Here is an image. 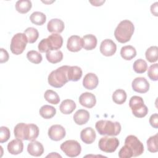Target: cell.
<instances>
[{
	"label": "cell",
	"instance_id": "7402d4cb",
	"mask_svg": "<svg viewBox=\"0 0 158 158\" xmlns=\"http://www.w3.org/2000/svg\"><path fill=\"white\" fill-rule=\"evenodd\" d=\"M83 48L87 50L94 49L97 45V38L94 35L88 34L85 35L82 38Z\"/></svg>",
	"mask_w": 158,
	"mask_h": 158
},
{
	"label": "cell",
	"instance_id": "f1b7e54d",
	"mask_svg": "<svg viewBox=\"0 0 158 158\" xmlns=\"http://www.w3.org/2000/svg\"><path fill=\"white\" fill-rule=\"evenodd\" d=\"M30 20L31 23L36 25H42L45 23L46 17L44 13L39 11H36L33 12L30 15Z\"/></svg>",
	"mask_w": 158,
	"mask_h": 158
},
{
	"label": "cell",
	"instance_id": "83f0119b",
	"mask_svg": "<svg viewBox=\"0 0 158 158\" xmlns=\"http://www.w3.org/2000/svg\"><path fill=\"white\" fill-rule=\"evenodd\" d=\"M46 57L48 62L52 64H56L60 62L63 59V54L61 51H50L46 52Z\"/></svg>",
	"mask_w": 158,
	"mask_h": 158
},
{
	"label": "cell",
	"instance_id": "e0dca14e",
	"mask_svg": "<svg viewBox=\"0 0 158 158\" xmlns=\"http://www.w3.org/2000/svg\"><path fill=\"white\" fill-rule=\"evenodd\" d=\"M96 133L91 127H86L80 132V138L85 144H91L96 139Z\"/></svg>",
	"mask_w": 158,
	"mask_h": 158
},
{
	"label": "cell",
	"instance_id": "3957f363",
	"mask_svg": "<svg viewBox=\"0 0 158 158\" xmlns=\"http://www.w3.org/2000/svg\"><path fill=\"white\" fill-rule=\"evenodd\" d=\"M68 65L61 66L52 71L48 75L49 84L54 88H61L69 81L67 77Z\"/></svg>",
	"mask_w": 158,
	"mask_h": 158
},
{
	"label": "cell",
	"instance_id": "60d3db41",
	"mask_svg": "<svg viewBox=\"0 0 158 158\" xmlns=\"http://www.w3.org/2000/svg\"><path fill=\"white\" fill-rule=\"evenodd\" d=\"M149 123L153 128H158V115L157 113H155L151 115L149 118Z\"/></svg>",
	"mask_w": 158,
	"mask_h": 158
},
{
	"label": "cell",
	"instance_id": "b9f144b4",
	"mask_svg": "<svg viewBox=\"0 0 158 158\" xmlns=\"http://www.w3.org/2000/svg\"><path fill=\"white\" fill-rule=\"evenodd\" d=\"M1 54H0V62L1 63H4V62H6L8 60H9V54L7 52V51L3 49V48H1Z\"/></svg>",
	"mask_w": 158,
	"mask_h": 158
},
{
	"label": "cell",
	"instance_id": "f6af8a7d",
	"mask_svg": "<svg viewBox=\"0 0 158 158\" xmlns=\"http://www.w3.org/2000/svg\"><path fill=\"white\" fill-rule=\"evenodd\" d=\"M46 157H61V156L58 154L57 152H51V154L48 155Z\"/></svg>",
	"mask_w": 158,
	"mask_h": 158
},
{
	"label": "cell",
	"instance_id": "f35d334b",
	"mask_svg": "<svg viewBox=\"0 0 158 158\" xmlns=\"http://www.w3.org/2000/svg\"><path fill=\"white\" fill-rule=\"evenodd\" d=\"M0 143H3L6 142L10 138V133L9 129L4 126L0 127Z\"/></svg>",
	"mask_w": 158,
	"mask_h": 158
},
{
	"label": "cell",
	"instance_id": "f546056e",
	"mask_svg": "<svg viewBox=\"0 0 158 158\" xmlns=\"http://www.w3.org/2000/svg\"><path fill=\"white\" fill-rule=\"evenodd\" d=\"M127 99V93L122 89H118L115 90L112 94V100L117 104H123Z\"/></svg>",
	"mask_w": 158,
	"mask_h": 158
},
{
	"label": "cell",
	"instance_id": "ffe728a7",
	"mask_svg": "<svg viewBox=\"0 0 158 158\" xmlns=\"http://www.w3.org/2000/svg\"><path fill=\"white\" fill-rule=\"evenodd\" d=\"M23 149V144L22 139H14L10 141L7 144L8 152L13 155L20 154Z\"/></svg>",
	"mask_w": 158,
	"mask_h": 158
},
{
	"label": "cell",
	"instance_id": "9c48e42d",
	"mask_svg": "<svg viewBox=\"0 0 158 158\" xmlns=\"http://www.w3.org/2000/svg\"><path fill=\"white\" fill-rule=\"evenodd\" d=\"M125 144L127 145L132 151L133 157L141 155L144 151V146L138 138L134 135H128L125 140Z\"/></svg>",
	"mask_w": 158,
	"mask_h": 158
},
{
	"label": "cell",
	"instance_id": "30bf717a",
	"mask_svg": "<svg viewBox=\"0 0 158 158\" xmlns=\"http://www.w3.org/2000/svg\"><path fill=\"white\" fill-rule=\"evenodd\" d=\"M100 52L105 56H113L117 50V46L115 43L110 39L104 40L100 45Z\"/></svg>",
	"mask_w": 158,
	"mask_h": 158
},
{
	"label": "cell",
	"instance_id": "d4e9b609",
	"mask_svg": "<svg viewBox=\"0 0 158 158\" xmlns=\"http://www.w3.org/2000/svg\"><path fill=\"white\" fill-rule=\"evenodd\" d=\"M120 55L123 59L130 60L136 56V49L131 45L125 46L121 48Z\"/></svg>",
	"mask_w": 158,
	"mask_h": 158
},
{
	"label": "cell",
	"instance_id": "52a82bcc",
	"mask_svg": "<svg viewBox=\"0 0 158 158\" xmlns=\"http://www.w3.org/2000/svg\"><path fill=\"white\" fill-rule=\"evenodd\" d=\"M60 148L66 156L70 157L78 156L81 151V145L76 140H67L61 144Z\"/></svg>",
	"mask_w": 158,
	"mask_h": 158
},
{
	"label": "cell",
	"instance_id": "5bb4252c",
	"mask_svg": "<svg viewBox=\"0 0 158 158\" xmlns=\"http://www.w3.org/2000/svg\"><path fill=\"white\" fill-rule=\"evenodd\" d=\"M79 102L81 106L90 109L95 106L96 99L95 96L91 93L85 92L80 96Z\"/></svg>",
	"mask_w": 158,
	"mask_h": 158
},
{
	"label": "cell",
	"instance_id": "d6986e66",
	"mask_svg": "<svg viewBox=\"0 0 158 158\" xmlns=\"http://www.w3.org/2000/svg\"><path fill=\"white\" fill-rule=\"evenodd\" d=\"M39 133V128L36 125L33 123L27 124L25 127V140L35 141L38 136Z\"/></svg>",
	"mask_w": 158,
	"mask_h": 158
},
{
	"label": "cell",
	"instance_id": "ab89813d",
	"mask_svg": "<svg viewBox=\"0 0 158 158\" xmlns=\"http://www.w3.org/2000/svg\"><path fill=\"white\" fill-rule=\"evenodd\" d=\"M118 157L120 158H130L133 157V153L130 148L125 144L119 151Z\"/></svg>",
	"mask_w": 158,
	"mask_h": 158
},
{
	"label": "cell",
	"instance_id": "4dcf8cb0",
	"mask_svg": "<svg viewBox=\"0 0 158 158\" xmlns=\"http://www.w3.org/2000/svg\"><path fill=\"white\" fill-rule=\"evenodd\" d=\"M44 98L48 102L52 104H57L60 101V98L58 94L51 89H48L44 94Z\"/></svg>",
	"mask_w": 158,
	"mask_h": 158
},
{
	"label": "cell",
	"instance_id": "9a60e30c",
	"mask_svg": "<svg viewBox=\"0 0 158 158\" xmlns=\"http://www.w3.org/2000/svg\"><path fill=\"white\" fill-rule=\"evenodd\" d=\"M64 22L59 19H52L49 21L47 25L48 30L53 33H60L64 30Z\"/></svg>",
	"mask_w": 158,
	"mask_h": 158
},
{
	"label": "cell",
	"instance_id": "277c9868",
	"mask_svg": "<svg viewBox=\"0 0 158 158\" xmlns=\"http://www.w3.org/2000/svg\"><path fill=\"white\" fill-rule=\"evenodd\" d=\"M95 127L101 135L117 136L121 131V125L118 122L101 120L96 123Z\"/></svg>",
	"mask_w": 158,
	"mask_h": 158
},
{
	"label": "cell",
	"instance_id": "603a6c76",
	"mask_svg": "<svg viewBox=\"0 0 158 158\" xmlns=\"http://www.w3.org/2000/svg\"><path fill=\"white\" fill-rule=\"evenodd\" d=\"M82 76V70L78 66H69L67 72L69 81H78Z\"/></svg>",
	"mask_w": 158,
	"mask_h": 158
},
{
	"label": "cell",
	"instance_id": "d590c367",
	"mask_svg": "<svg viewBox=\"0 0 158 158\" xmlns=\"http://www.w3.org/2000/svg\"><path fill=\"white\" fill-rule=\"evenodd\" d=\"M27 124L24 123H19L17 124L14 130V133L15 137L16 138L25 140V127Z\"/></svg>",
	"mask_w": 158,
	"mask_h": 158
},
{
	"label": "cell",
	"instance_id": "7c38bea8",
	"mask_svg": "<svg viewBox=\"0 0 158 158\" xmlns=\"http://www.w3.org/2000/svg\"><path fill=\"white\" fill-rule=\"evenodd\" d=\"M133 89L139 93H145L149 89V83L144 77H136L131 83Z\"/></svg>",
	"mask_w": 158,
	"mask_h": 158
},
{
	"label": "cell",
	"instance_id": "8992f818",
	"mask_svg": "<svg viewBox=\"0 0 158 158\" xmlns=\"http://www.w3.org/2000/svg\"><path fill=\"white\" fill-rule=\"evenodd\" d=\"M27 43L28 39L24 33H16L11 40L10 44L11 52L15 55L21 54L25 50Z\"/></svg>",
	"mask_w": 158,
	"mask_h": 158
},
{
	"label": "cell",
	"instance_id": "6da1fadb",
	"mask_svg": "<svg viewBox=\"0 0 158 158\" xmlns=\"http://www.w3.org/2000/svg\"><path fill=\"white\" fill-rule=\"evenodd\" d=\"M134 30V25L131 21L123 20L118 23L114 31L115 38L119 43H127L130 40Z\"/></svg>",
	"mask_w": 158,
	"mask_h": 158
},
{
	"label": "cell",
	"instance_id": "484cf974",
	"mask_svg": "<svg viewBox=\"0 0 158 158\" xmlns=\"http://www.w3.org/2000/svg\"><path fill=\"white\" fill-rule=\"evenodd\" d=\"M56 114V109L52 106L44 105L40 109V115L45 119L52 118Z\"/></svg>",
	"mask_w": 158,
	"mask_h": 158
},
{
	"label": "cell",
	"instance_id": "4fadbf2b",
	"mask_svg": "<svg viewBox=\"0 0 158 158\" xmlns=\"http://www.w3.org/2000/svg\"><path fill=\"white\" fill-rule=\"evenodd\" d=\"M67 48L71 52H78L83 48V41L78 35H72L68 38Z\"/></svg>",
	"mask_w": 158,
	"mask_h": 158
},
{
	"label": "cell",
	"instance_id": "8d00e7d4",
	"mask_svg": "<svg viewBox=\"0 0 158 158\" xmlns=\"http://www.w3.org/2000/svg\"><path fill=\"white\" fill-rule=\"evenodd\" d=\"M27 57L30 62L35 64H40L43 59L41 54L35 50L28 51L27 54Z\"/></svg>",
	"mask_w": 158,
	"mask_h": 158
},
{
	"label": "cell",
	"instance_id": "e575fe53",
	"mask_svg": "<svg viewBox=\"0 0 158 158\" xmlns=\"http://www.w3.org/2000/svg\"><path fill=\"white\" fill-rule=\"evenodd\" d=\"M158 135L157 133L154 136H150L147 140L148 150L151 152H157L158 151Z\"/></svg>",
	"mask_w": 158,
	"mask_h": 158
},
{
	"label": "cell",
	"instance_id": "44dd1931",
	"mask_svg": "<svg viewBox=\"0 0 158 158\" xmlns=\"http://www.w3.org/2000/svg\"><path fill=\"white\" fill-rule=\"evenodd\" d=\"M73 117L75 123L79 125H82L88 122L89 119V114L86 110L79 109L74 114Z\"/></svg>",
	"mask_w": 158,
	"mask_h": 158
},
{
	"label": "cell",
	"instance_id": "2e32d148",
	"mask_svg": "<svg viewBox=\"0 0 158 158\" xmlns=\"http://www.w3.org/2000/svg\"><path fill=\"white\" fill-rule=\"evenodd\" d=\"M99 79L97 75L93 73H87L83 80V86L88 89L92 90L98 86Z\"/></svg>",
	"mask_w": 158,
	"mask_h": 158
},
{
	"label": "cell",
	"instance_id": "ee69618b",
	"mask_svg": "<svg viewBox=\"0 0 158 158\" xmlns=\"http://www.w3.org/2000/svg\"><path fill=\"white\" fill-rule=\"evenodd\" d=\"M105 1H94V2H92V1H90V2L93 4V6H101L102 3H104Z\"/></svg>",
	"mask_w": 158,
	"mask_h": 158
},
{
	"label": "cell",
	"instance_id": "cb8c5ba5",
	"mask_svg": "<svg viewBox=\"0 0 158 158\" xmlns=\"http://www.w3.org/2000/svg\"><path fill=\"white\" fill-rule=\"evenodd\" d=\"M76 108L75 102L72 99H65L64 100L60 106V111L64 114H71Z\"/></svg>",
	"mask_w": 158,
	"mask_h": 158
},
{
	"label": "cell",
	"instance_id": "ba28073f",
	"mask_svg": "<svg viewBox=\"0 0 158 158\" xmlns=\"http://www.w3.org/2000/svg\"><path fill=\"white\" fill-rule=\"evenodd\" d=\"M118 146L119 141L115 137L104 136L101 138L98 143L99 148L107 153L114 152Z\"/></svg>",
	"mask_w": 158,
	"mask_h": 158
},
{
	"label": "cell",
	"instance_id": "7a4b0ae2",
	"mask_svg": "<svg viewBox=\"0 0 158 158\" xmlns=\"http://www.w3.org/2000/svg\"><path fill=\"white\" fill-rule=\"evenodd\" d=\"M63 38L57 33H52L47 38H44L38 44V50L41 52L59 50L62 46Z\"/></svg>",
	"mask_w": 158,
	"mask_h": 158
},
{
	"label": "cell",
	"instance_id": "8fae6325",
	"mask_svg": "<svg viewBox=\"0 0 158 158\" xmlns=\"http://www.w3.org/2000/svg\"><path fill=\"white\" fill-rule=\"evenodd\" d=\"M48 136L53 141H60L66 135L65 128L60 125H53L48 130Z\"/></svg>",
	"mask_w": 158,
	"mask_h": 158
},
{
	"label": "cell",
	"instance_id": "7bdbcfd3",
	"mask_svg": "<svg viewBox=\"0 0 158 158\" xmlns=\"http://www.w3.org/2000/svg\"><path fill=\"white\" fill-rule=\"evenodd\" d=\"M157 4L158 2H156L151 6V12L155 16H157Z\"/></svg>",
	"mask_w": 158,
	"mask_h": 158
},
{
	"label": "cell",
	"instance_id": "74e56055",
	"mask_svg": "<svg viewBox=\"0 0 158 158\" xmlns=\"http://www.w3.org/2000/svg\"><path fill=\"white\" fill-rule=\"evenodd\" d=\"M148 77L153 81L158 80V64L157 63L152 64L148 71Z\"/></svg>",
	"mask_w": 158,
	"mask_h": 158
},
{
	"label": "cell",
	"instance_id": "5b68a950",
	"mask_svg": "<svg viewBox=\"0 0 158 158\" xmlns=\"http://www.w3.org/2000/svg\"><path fill=\"white\" fill-rule=\"evenodd\" d=\"M129 106L133 114L138 118L145 117L148 112V109L144 104L143 98L138 96H133L130 98Z\"/></svg>",
	"mask_w": 158,
	"mask_h": 158
},
{
	"label": "cell",
	"instance_id": "4316f807",
	"mask_svg": "<svg viewBox=\"0 0 158 158\" xmlns=\"http://www.w3.org/2000/svg\"><path fill=\"white\" fill-rule=\"evenodd\" d=\"M32 7V4L28 0H20L15 3V9L20 14H26L30 11Z\"/></svg>",
	"mask_w": 158,
	"mask_h": 158
},
{
	"label": "cell",
	"instance_id": "ac0fdd59",
	"mask_svg": "<svg viewBox=\"0 0 158 158\" xmlns=\"http://www.w3.org/2000/svg\"><path fill=\"white\" fill-rule=\"evenodd\" d=\"M27 151L33 156L39 157L43 154L44 148L40 142L35 140L32 141L28 144Z\"/></svg>",
	"mask_w": 158,
	"mask_h": 158
},
{
	"label": "cell",
	"instance_id": "1f68e13d",
	"mask_svg": "<svg viewBox=\"0 0 158 158\" xmlns=\"http://www.w3.org/2000/svg\"><path fill=\"white\" fill-rule=\"evenodd\" d=\"M158 48L157 46H153L149 47L145 52V56L146 59L151 63L155 62L157 60Z\"/></svg>",
	"mask_w": 158,
	"mask_h": 158
},
{
	"label": "cell",
	"instance_id": "836d02e7",
	"mask_svg": "<svg viewBox=\"0 0 158 158\" xmlns=\"http://www.w3.org/2000/svg\"><path fill=\"white\" fill-rule=\"evenodd\" d=\"M133 69L137 73H143L148 69V64L144 60L139 59L135 60L133 63Z\"/></svg>",
	"mask_w": 158,
	"mask_h": 158
},
{
	"label": "cell",
	"instance_id": "d6a6232c",
	"mask_svg": "<svg viewBox=\"0 0 158 158\" xmlns=\"http://www.w3.org/2000/svg\"><path fill=\"white\" fill-rule=\"evenodd\" d=\"M25 35L27 36L28 39V43H35L38 36L39 33L37 29L33 27H28L24 31Z\"/></svg>",
	"mask_w": 158,
	"mask_h": 158
}]
</instances>
